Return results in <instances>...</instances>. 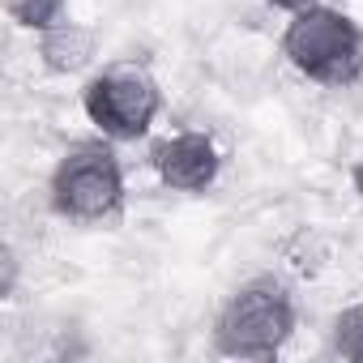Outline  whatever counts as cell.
Masks as SVG:
<instances>
[{
	"mask_svg": "<svg viewBox=\"0 0 363 363\" xmlns=\"http://www.w3.org/2000/svg\"><path fill=\"white\" fill-rule=\"evenodd\" d=\"M299 329V308L286 282L252 278L231 291L214 316V350L227 359H274Z\"/></svg>",
	"mask_w": 363,
	"mask_h": 363,
	"instance_id": "cell-1",
	"label": "cell"
},
{
	"mask_svg": "<svg viewBox=\"0 0 363 363\" xmlns=\"http://www.w3.org/2000/svg\"><path fill=\"white\" fill-rule=\"evenodd\" d=\"M150 167L158 175V184L171 193H210L223 175V150L210 133L201 128H184L171 133L162 141L150 145Z\"/></svg>",
	"mask_w": 363,
	"mask_h": 363,
	"instance_id": "cell-5",
	"label": "cell"
},
{
	"mask_svg": "<svg viewBox=\"0 0 363 363\" xmlns=\"http://www.w3.org/2000/svg\"><path fill=\"white\" fill-rule=\"evenodd\" d=\"M0 265H5V278H0V299H13V291H18V274H22V261H18L13 244H5V252H0Z\"/></svg>",
	"mask_w": 363,
	"mask_h": 363,
	"instance_id": "cell-9",
	"label": "cell"
},
{
	"mask_svg": "<svg viewBox=\"0 0 363 363\" xmlns=\"http://www.w3.org/2000/svg\"><path fill=\"white\" fill-rule=\"evenodd\" d=\"M48 201L69 223H111L120 218L128 201L124 162L111 150V137L103 141H77L60 154L48 179Z\"/></svg>",
	"mask_w": 363,
	"mask_h": 363,
	"instance_id": "cell-3",
	"label": "cell"
},
{
	"mask_svg": "<svg viewBox=\"0 0 363 363\" xmlns=\"http://www.w3.org/2000/svg\"><path fill=\"white\" fill-rule=\"evenodd\" d=\"M99 56V35L82 22H56L52 30L39 35V65L56 77H73V73H86Z\"/></svg>",
	"mask_w": 363,
	"mask_h": 363,
	"instance_id": "cell-6",
	"label": "cell"
},
{
	"mask_svg": "<svg viewBox=\"0 0 363 363\" xmlns=\"http://www.w3.org/2000/svg\"><path fill=\"white\" fill-rule=\"evenodd\" d=\"M278 48L286 65L316 86L342 90L363 82V26L333 5H312L291 13Z\"/></svg>",
	"mask_w": 363,
	"mask_h": 363,
	"instance_id": "cell-2",
	"label": "cell"
},
{
	"mask_svg": "<svg viewBox=\"0 0 363 363\" xmlns=\"http://www.w3.org/2000/svg\"><path fill=\"white\" fill-rule=\"evenodd\" d=\"M269 9H278V13H299V9H312V5H320V0H265Z\"/></svg>",
	"mask_w": 363,
	"mask_h": 363,
	"instance_id": "cell-10",
	"label": "cell"
},
{
	"mask_svg": "<svg viewBox=\"0 0 363 363\" xmlns=\"http://www.w3.org/2000/svg\"><path fill=\"white\" fill-rule=\"evenodd\" d=\"M329 350L350 359V363H363V299L346 303L333 325H329Z\"/></svg>",
	"mask_w": 363,
	"mask_h": 363,
	"instance_id": "cell-7",
	"label": "cell"
},
{
	"mask_svg": "<svg viewBox=\"0 0 363 363\" xmlns=\"http://www.w3.org/2000/svg\"><path fill=\"white\" fill-rule=\"evenodd\" d=\"M350 189H354V193H359V201H363V158L350 167Z\"/></svg>",
	"mask_w": 363,
	"mask_h": 363,
	"instance_id": "cell-11",
	"label": "cell"
},
{
	"mask_svg": "<svg viewBox=\"0 0 363 363\" xmlns=\"http://www.w3.org/2000/svg\"><path fill=\"white\" fill-rule=\"evenodd\" d=\"M5 13H9L13 26L43 35V30H52L56 22H65L69 0H5Z\"/></svg>",
	"mask_w": 363,
	"mask_h": 363,
	"instance_id": "cell-8",
	"label": "cell"
},
{
	"mask_svg": "<svg viewBox=\"0 0 363 363\" xmlns=\"http://www.w3.org/2000/svg\"><path fill=\"white\" fill-rule=\"evenodd\" d=\"M82 111L103 137H111V141H141L154 128L158 111H162V86L137 60L107 65L103 73H94L82 86Z\"/></svg>",
	"mask_w": 363,
	"mask_h": 363,
	"instance_id": "cell-4",
	"label": "cell"
}]
</instances>
